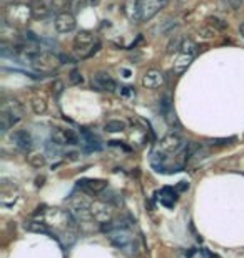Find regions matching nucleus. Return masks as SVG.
<instances>
[{
    "label": "nucleus",
    "instance_id": "nucleus-1",
    "mask_svg": "<svg viewBox=\"0 0 244 258\" xmlns=\"http://www.w3.org/2000/svg\"><path fill=\"white\" fill-rule=\"evenodd\" d=\"M102 233L107 236L109 241L116 246L117 250H121L122 253L129 256H137L141 245L136 233L131 230V226L122 221H109V223L101 225Z\"/></svg>",
    "mask_w": 244,
    "mask_h": 258
},
{
    "label": "nucleus",
    "instance_id": "nucleus-2",
    "mask_svg": "<svg viewBox=\"0 0 244 258\" xmlns=\"http://www.w3.org/2000/svg\"><path fill=\"white\" fill-rule=\"evenodd\" d=\"M22 117H24V107L17 99H14V97L4 99L2 109H0V131L5 134L14 124H17Z\"/></svg>",
    "mask_w": 244,
    "mask_h": 258
},
{
    "label": "nucleus",
    "instance_id": "nucleus-3",
    "mask_svg": "<svg viewBox=\"0 0 244 258\" xmlns=\"http://www.w3.org/2000/svg\"><path fill=\"white\" fill-rule=\"evenodd\" d=\"M30 19H32V10H30L29 4L12 2L5 7V22L12 27H25L30 22Z\"/></svg>",
    "mask_w": 244,
    "mask_h": 258
},
{
    "label": "nucleus",
    "instance_id": "nucleus-4",
    "mask_svg": "<svg viewBox=\"0 0 244 258\" xmlns=\"http://www.w3.org/2000/svg\"><path fill=\"white\" fill-rule=\"evenodd\" d=\"M99 47H101V44L96 40L94 34L91 30H80V32H77L74 39V50L80 59L91 57L92 54L97 52Z\"/></svg>",
    "mask_w": 244,
    "mask_h": 258
},
{
    "label": "nucleus",
    "instance_id": "nucleus-5",
    "mask_svg": "<svg viewBox=\"0 0 244 258\" xmlns=\"http://www.w3.org/2000/svg\"><path fill=\"white\" fill-rule=\"evenodd\" d=\"M62 66V57L57 55L55 52H50V50H40L39 55L32 60L30 67L39 72V74H52L54 71H57Z\"/></svg>",
    "mask_w": 244,
    "mask_h": 258
},
{
    "label": "nucleus",
    "instance_id": "nucleus-6",
    "mask_svg": "<svg viewBox=\"0 0 244 258\" xmlns=\"http://www.w3.org/2000/svg\"><path fill=\"white\" fill-rule=\"evenodd\" d=\"M52 141H54L57 146H74V144H79V136L75 134L74 129L55 127L54 131H52Z\"/></svg>",
    "mask_w": 244,
    "mask_h": 258
},
{
    "label": "nucleus",
    "instance_id": "nucleus-7",
    "mask_svg": "<svg viewBox=\"0 0 244 258\" xmlns=\"http://www.w3.org/2000/svg\"><path fill=\"white\" fill-rule=\"evenodd\" d=\"M77 189L86 195H102L107 189V181L97 178H84L77 181Z\"/></svg>",
    "mask_w": 244,
    "mask_h": 258
},
{
    "label": "nucleus",
    "instance_id": "nucleus-8",
    "mask_svg": "<svg viewBox=\"0 0 244 258\" xmlns=\"http://www.w3.org/2000/svg\"><path fill=\"white\" fill-rule=\"evenodd\" d=\"M139 4H141V22H147L168 5V0H139Z\"/></svg>",
    "mask_w": 244,
    "mask_h": 258
},
{
    "label": "nucleus",
    "instance_id": "nucleus-9",
    "mask_svg": "<svg viewBox=\"0 0 244 258\" xmlns=\"http://www.w3.org/2000/svg\"><path fill=\"white\" fill-rule=\"evenodd\" d=\"M91 213L94 216V221H97L99 225H104V223H109L112 218V210H111V205L107 201H96V203L91 205Z\"/></svg>",
    "mask_w": 244,
    "mask_h": 258
},
{
    "label": "nucleus",
    "instance_id": "nucleus-10",
    "mask_svg": "<svg viewBox=\"0 0 244 258\" xmlns=\"http://www.w3.org/2000/svg\"><path fill=\"white\" fill-rule=\"evenodd\" d=\"M54 25H55V30L59 34H69V32H72V30H75V27H77L75 15L72 12L57 14V17L54 20Z\"/></svg>",
    "mask_w": 244,
    "mask_h": 258
},
{
    "label": "nucleus",
    "instance_id": "nucleus-11",
    "mask_svg": "<svg viewBox=\"0 0 244 258\" xmlns=\"http://www.w3.org/2000/svg\"><path fill=\"white\" fill-rule=\"evenodd\" d=\"M92 87H96L97 91H106V92H114L117 89V82L112 79L107 72L99 71L92 76Z\"/></svg>",
    "mask_w": 244,
    "mask_h": 258
},
{
    "label": "nucleus",
    "instance_id": "nucleus-12",
    "mask_svg": "<svg viewBox=\"0 0 244 258\" xmlns=\"http://www.w3.org/2000/svg\"><path fill=\"white\" fill-rule=\"evenodd\" d=\"M166 82V76L162 74V71L159 69H149L144 72L142 76V86L146 89H160Z\"/></svg>",
    "mask_w": 244,
    "mask_h": 258
},
{
    "label": "nucleus",
    "instance_id": "nucleus-13",
    "mask_svg": "<svg viewBox=\"0 0 244 258\" xmlns=\"http://www.w3.org/2000/svg\"><path fill=\"white\" fill-rule=\"evenodd\" d=\"M12 141L15 146H17L19 151H22V153H30L34 149V139L30 136V133L25 131V129L15 131L12 134Z\"/></svg>",
    "mask_w": 244,
    "mask_h": 258
},
{
    "label": "nucleus",
    "instance_id": "nucleus-14",
    "mask_svg": "<svg viewBox=\"0 0 244 258\" xmlns=\"http://www.w3.org/2000/svg\"><path fill=\"white\" fill-rule=\"evenodd\" d=\"M178 198H179L178 191H176L174 188H162V189H159V191H155V200L162 206H166V208H173Z\"/></svg>",
    "mask_w": 244,
    "mask_h": 258
},
{
    "label": "nucleus",
    "instance_id": "nucleus-15",
    "mask_svg": "<svg viewBox=\"0 0 244 258\" xmlns=\"http://www.w3.org/2000/svg\"><path fill=\"white\" fill-rule=\"evenodd\" d=\"M29 7H30V10H32V19H35V20L47 19L50 10H52L49 5L44 2V0H30Z\"/></svg>",
    "mask_w": 244,
    "mask_h": 258
},
{
    "label": "nucleus",
    "instance_id": "nucleus-16",
    "mask_svg": "<svg viewBox=\"0 0 244 258\" xmlns=\"http://www.w3.org/2000/svg\"><path fill=\"white\" fill-rule=\"evenodd\" d=\"M124 12H126L129 20H132V22H141V4H139V0H126V4H124Z\"/></svg>",
    "mask_w": 244,
    "mask_h": 258
},
{
    "label": "nucleus",
    "instance_id": "nucleus-17",
    "mask_svg": "<svg viewBox=\"0 0 244 258\" xmlns=\"http://www.w3.org/2000/svg\"><path fill=\"white\" fill-rule=\"evenodd\" d=\"M24 228L27 231H32V233H42V235H49V236H54L52 231L49 230V226L42 223V221H35V220H30V221H25Z\"/></svg>",
    "mask_w": 244,
    "mask_h": 258
},
{
    "label": "nucleus",
    "instance_id": "nucleus-18",
    "mask_svg": "<svg viewBox=\"0 0 244 258\" xmlns=\"http://www.w3.org/2000/svg\"><path fill=\"white\" fill-rule=\"evenodd\" d=\"M193 60H194V55L181 52L178 55V59H176V62H174V71L178 72V74H183V72L188 71V67L193 64Z\"/></svg>",
    "mask_w": 244,
    "mask_h": 258
},
{
    "label": "nucleus",
    "instance_id": "nucleus-19",
    "mask_svg": "<svg viewBox=\"0 0 244 258\" xmlns=\"http://www.w3.org/2000/svg\"><path fill=\"white\" fill-rule=\"evenodd\" d=\"M127 129V124L121 119H111L104 124V131L106 133H111V134H116V133H122Z\"/></svg>",
    "mask_w": 244,
    "mask_h": 258
},
{
    "label": "nucleus",
    "instance_id": "nucleus-20",
    "mask_svg": "<svg viewBox=\"0 0 244 258\" xmlns=\"http://www.w3.org/2000/svg\"><path fill=\"white\" fill-rule=\"evenodd\" d=\"M30 107H32V111L37 116H42L47 112V102H45L44 97H39V96L32 97V101H30Z\"/></svg>",
    "mask_w": 244,
    "mask_h": 258
},
{
    "label": "nucleus",
    "instance_id": "nucleus-21",
    "mask_svg": "<svg viewBox=\"0 0 244 258\" xmlns=\"http://www.w3.org/2000/svg\"><path fill=\"white\" fill-rule=\"evenodd\" d=\"M82 134H84V143L89 151H97V149H101V141H99L97 136H94V134L89 131H86V129L82 131Z\"/></svg>",
    "mask_w": 244,
    "mask_h": 258
},
{
    "label": "nucleus",
    "instance_id": "nucleus-22",
    "mask_svg": "<svg viewBox=\"0 0 244 258\" xmlns=\"http://www.w3.org/2000/svg\"><path fill=\"white\" fill-rule=\"evenodd\" d=\"M29 164L35 169H40L47 164V158H45V154H42V153H34L29 156Z\"/></svg>",
    "mask_w": 244,
    "mask_h": 258
},
{
    "label": "nucleus",
    "instance_id": "nucleus-23",
    "mask_svg": "<svg viewBox=\"0 0 244 258\" xmlns=\"http://www.w3.org/2000/svg\"><path fill=\"white\" fill-rule=\"evenodd\" d=\"M181 52H184V54H189V55H194L196 57V54H197V45L194 40H191V39H183V42H181Z\"/></svg>",
    "mask_w": 244,
    "mask_h": 258
},
{
    "label": "nucleus",
    "instance_id": "nucleus-24",
    "mask_svg": "<svg viewBox=\"0 0 244 258\" xmlns=\"http://www.w3.org/2000/svg\"><path fill=\"white\" fill-rule=\"evenodd\" d=\"M50 9L55 14L67 12V9H70V0H50Z\"/></svg>",
    "mask_w": 244,
    "mask_h": 258
},
{
    "label": "nucleus",
    "instance_id": "nucleus-25",
    "mask_svg": "<svg viewBox=\"0 0 244 258\" xmlns=\"http://www.w3.org/2000/svg\"><path fill=\"white\" fill-rule=\"evenodd\" d=\"M217 35V30L212 29L211 25H207V27H202L199 29V39L202 40H212Z\"/></svg>",
    "mask_w": 244,
    "mask_h": 258
},
{
    "label": "nucleus",
    "instance_id": "nucleus-26",
    "mask_svg": "<svg viewBox=\"0 0 244 258\" xmlns=\"http://www.w3.org/2000/svg\"><path fill=\"white\" fill-rule=\"evenodd\" d=\"M87 4H91V0H70V12L77 14L82 9L87 7Z\"/></svg>",
    "mask_w": 244,
    "mask_h": 258
},
{
    "label": "nucleus",
    "instance_id": "nucleus-27",
    "mask_svg": "<svg viewBox=\"0 0 244 258\" xmlns=\"http://www.w3.org/2000/svg\"><path fill=\"white\" fill-rule=\"evenodd\" d=\"M207 25H211L212 29H216V30H226L227 29V24L224 22V20H221V19H217V17H209L207 19Z\"/></svg>",
    "mask_w": 244,
    "mask_h": 258
},
{
    "label": "nucleus",
    "instance_id": "nucleus-28",
    "mask_svg": "<svg viewBox=\"0 0 244 258\" xmlns=\"http://www.w3.org/2000/svg\"><path fill=\"white\" fill-rule=\"evenodd\" d=\"M69 81H70V84L79 86V84H82V82H84V77H82L80 71L74 69V71H70V74H69Z\"/></svg>",
    "mask_w": 244,
    "mask_h": 258
},
{
    "label": "nucleus",
    "instance_id": "nucleus-29",
    "mask_svg": "<svg viewBox=\"0 0 244 258\" xmlns=\"http://www.w3.org/2000/svg\"><path fill=\"white\" fill-rule=\"evenodd\" d=\"M62 91H64V82L55 81L54 84H52V92H54L55 96H59V94H62Z\"/></svg>",
    "mask_w": 244,
    "mask_h": 258
},
{
    "label": "nucleus",
    "instance_id": "nucleus-30",
    "mask_svg": "<svg viewBox=\"0 0 244 258\" xmlns=\"http://www.w3.org/2000/svg\"><path fill=\"white\" fill-rule=\"evenodd\" d=\"M181 42H183V40H181V39H174V40H171L169 45H168V52H174L176 49H181Z\"/></svg>",
    "mask_w": 244,
    "mask_h": 258
},
{
    "label": "nucleus",
    "instance_id": "nucleus-31",
    "mask_svg": "<svg viewBox=\"0 0 244 258\" xmlns=\"http://www.w3.org/2000/svg\"><path fill=\"white\" fill-rule=\"evenodd\" d=\"M204 255H206V258H219L217 255H214V253H211L209 250H204Z\"/></svg>",
    "mask_w": 244,
    "mask_h": 258
},
{
    "label": "nucleus",
    "instance_id": "nucleus-32",
    "mask_svg": "<svg viewBox=\"0 0 244 258\" xmlns=\"http://www.w3.org/2000/svg\"><path fill=\"white\" fill-rule=\"evenodd\" d=\"M121 72L124 74V77H126V79H129V77H131V71H129V69H121Z\"/></svg>",
    "mask_w": 244,
    "mask_h": 258
},
{
    "label": "nucleus",
    "instance_id": "nucleus-33",
    "mask_svg": "<svg viewBox=\"0 0 244 258\" xmlns=\"http://www.w3.org/2000/svg\"><path fill=\"white\" fill-rule=\"evenodd\" d=\"M67 156H69V159H77V156H79V154H77V153H69Z\"/></svg>",
    "mask_w": 244,
    "mask_h": 258
},
{
    "label": "nucleus",
    "instance_id": "nucleus-34",
    "mask_svg": "<svg viewBox=\"0 0 244 258\" xmlns=\"http://www.w3.org/2000/svg\"><path fill=\"white\" fill-rule=\"evenodd\" d=\"M239 32H241V35H242V37H244V22L239 25Z\"/></svg>",
    "mask_w": 244,
    "mask_h": 258
},
{
    "label": "nucleus",
    "instance_id": "nucleus-35",
    "mask_svg": "<svg viewBox=\"0 0 244 258\" xmlns=\"http://www.w3.org/2000/svg\"><path fill=\"white\" fill-rule=\"evenodd\" d=\"M99 2H101V0H91L92 5H99Z\"/></svg>",
    "mask_w": 244,
    "mask_h": 258
}]
</instances>
